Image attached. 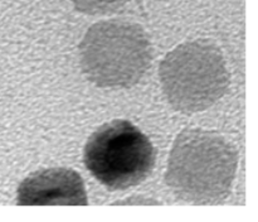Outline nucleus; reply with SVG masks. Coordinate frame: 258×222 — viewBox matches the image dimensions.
<instances>
[{
    "mask_svg": "<svg viewBox=\"0 0 258 222\" xmlns=\"http://www.w3.org/2000/svg\"><path fill=\"white\" fill-rule=\"evenodd\" d=\"M76 9L90 15H102L115 13L128 0H70Z\"/></svg>",
    "mask_w": 258,
    "mask_h": 222,
    "instance_id": "6",
    "label": "nucleus"
},
{
    "mask_svg": "<svg viewBox=\"0 0 258 222\" xmlns=\"http://www.w3.org/2000/svg\"><path fill=\"white\" fill-rule=\"evenodd\" d=\"M153 48L141 25L121 19L93 24L80 44L86 77L98 87L128 88L145 76Z\"/></svg>",
    "mask_w": 258,
    "mask_h": 222,
    "instance_id": "2",
    "label": "nucleus"
},
{
    "mask_svg": "<svg viewBox=\"0 0 258 222\" xmlns=\"http://www.w3.org/2000/svg\"><path fill=\"white\" fill-rule=\"evenodd\" d=\"M18 203L22 206L47 204H88L85 183L71 168L42 169L28 176L18 188Z\"/></svg>",
    "mask_w": 258,
    "mask_h": 222,
    "instance_id": "5",
    "label": "nucleus"
},
{
    "mask_svg": "<svg viewBox=\"0 0 258 222\" xmlns=\"http://www.w3.org/2000/svg\"><path fill=\"white\" fill-rule=\"evenodd\" d=\"M238 166V150L221 134L185 129L169 155L165 183L181 201L216 204L229 196Z\"/></svg>",
    "mask_w": 258,
    "mask_h": 222,
    "instance_id": "1",
    "label": "nucleus"
},
{
    "mask_svg": "<svg viewBox=\"0 0 258 222\" xmlns=\"http://www.w3.org/2000/svg\"><path fill=\"white\" fill-rule=\"evenodd\" d=\"M85 166L111 191L138 186L150 176L155 151L150 139L128 120L98 128L83 149Z\"/></svg>",
    "mask_w": 258,
    "mask_h": 222,
    "instance_id": "4",
    "label": "nucleus"
},
{
    "mask_svg": "<svg viewBox=\"0 0 258 222\" xmlns=\"http://www.w3.org/2000/svg\"><path fill=\"white\" fill-rule=\"evenodd\" d=\"M159 76L168 102L184 114L211 107L229 88V72L223 54L206 39L174 48L161 61Z\"/></svg>",
    "mask_w": 258,
    "mask_h": 222,
    "instance_id": "3",
    "label": "nucleus"
}]
</instances>
